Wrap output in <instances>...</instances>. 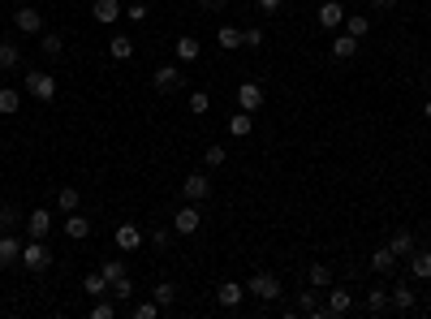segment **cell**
<instances>
[{"label":"cell","instance_id":"41","mask_svg":"<svg viewBox=\"0 0 431 319\" xmlns=\"http://www.w3.org/2000/svg\"><path fill=\"white\" fill-rule=\"evenodd\" d=\"M160 311H164V306H160V302H156V298H147V302H138V306H134V311H130V315H134V319H156V315H160Z\"/></svg>","mask_w":431,"mask_h":319},{"label":"cell","instance_id":"2","mask_svg":"<svg viewBox=\"0 0 431 319\" xmlns=\"http://www.w3.org/2000/svg\"><path fill=\"white\" fill-rule=\"evenodd\" d=\"M27 272H48L52 267V251H48V242L43 237H27L22 242V259H17Z\"/></svg>","mask_w":431,"mask_h":319},{"label":"cell","instance_id":"17","mask_svg":"<svg viewBox=\"0 0 431 319\" xmlns=\"http://www.w3.org/2000/svg\"><path fill=\"white\" fill-rule=\"evenodd\" d=\"M22 259V237L17 233H0V267H13Z\"/></svg>","mask_w":431,"mask_h":319},{"label":"cell","instance_id":"24","mask_svg":"<svg viewBox=\"0 0 431 319\" xmlns=\"http://www.w3.org/2000/svg\"><path fill=\"white\" fill-rule=\"evenodd\" d=\"M345 35L367 39V35H371V17H367V13H345Z\"/></svg>","mask_w":431,"mask_h":319},{"label":"cell","instance_id":"28","mask_svg":"<svg viewBox=\"0 0 431 319\" xmlns=\"http://www.w3.org/2000/svg\"><path fill=\"white\" fill-rule=\"evenodd\" d=\"M393 267H397V255H393L388 246L371 251V272H379V276H384V272H393Z\"/></svg>","mask_w":431,"mask_h":319},{"label":"cell","instance_id":"6","mask_svg":"<svg viewBox=\"0 0 431 319\" xmlns=\"http://www.w3.org/2000/svg\"><path fill=\"white\" fill-rule=\"evenodd\" d=\"M198 225H203V212H198L194 203H182V207H177V216H173V233L190 237V233H198Z\"/></svg>","mask_w":431,"mask_h":319},{"label":"cell","instance_id":"7","mask_svg":"<svg viewBox=\"0 0 431 319\" xmlns=\"http://www.w3.org/2000/svg\"><path fill=\"white\" fill-rule=\"evenodd\" d=\"M91 17L99 22V27H117V22L125 17V5L121 0H91Z\"/></svg>","mask_w":431,"mask_h":319},{"label":"cell","instance_id":"36","mask_svg":"<svg viewBox=\"0 0 431 319\" xmlns=\"http://www.w3.org/2000/svg\"><path fill=\"white\" fill-rule=\"evenodd\" d=\"M151 298H156L160 306H173V302H177V285H173V281H160L156 289H151Z\"/></svg>","mask_w":431,"mask_h":319},{"label":"cell","instance_id":"23","mask_svg":"<svg viewBox=\"0 0 431 319\" xmlns=\"http://www.w3.org/2000/svg\"><path fill=\"white\" fill-rule=\"evenodd\" d=\"M17 65H22V47L9 43V39H0V73H9V69H17Z\"/></svg>","mask_w":431,"mask_h":319},{"label":"cell","instance_id":"10","mask_svg":"<svg viewBox=\"0 0 431 319\" xmlns=\"http://www.w3.org/2000/svg\"><path fill=\"white\" fill-rule=\"evenodd\" d=\"M263 100H268V95H263L259 82H242V87H238V108H242V112H259Z\"/></svg>","mask_w":431,"mask_h":319},{"label":"cell","instance_id":"44","mask_svg":"<svg viewBox=\"0 0 431 319\" xmlns=\"http://www.w3.org/2000/svg\"><path fill=\"white\" fill-rule=\"evenodd\" d=\"M125 17H130L134 27H143V22H147V5H143V0H134V5H125Z\"/></svg>","mask_w":431,"mask_h":319},{"label":"cell","instance_id":"40","mask_svg":"<svg viewBox=\"0 0 431 319\" xmlns=\"http://www.w3.org/2000/svg\"><path fill=\"white\" fill-rule=\"evenodd\" d=\"M117 315V298L108 302V298H95V306H91V319H112Z\"/></svg>","mask_w":431,"mask_h":319},{"label":"cell","instance_id":"38","mask_svg":"<svg viewBox=\"0 0 431 319\" xmlns=\"http://www.w3.org/2000/svg\"><path fill=\"white\" fill-rule=\"evenodd\" d=\"M99 272H104V281L112 285L117 276H125V259H117V255H112V259H104V263H99Z\"/></svg>","mask_w":431,"mask_h":319},{"label":"cell","instance_id":"37","mask_svg":"<svg viewBox=\"0 0 431 319\" xmlns=\"http://www.w3.org/2000/svg\"><path fill=\"white\" fill-rule=\"evenodd\" d=\"M216 43L233 52V47H242V31H238V27H220V31H216Z\"/></svg>","mask_w":431,"mask_h":319},{"label":"cell","instance_id":"22","mask_svg":"<svg viewBox=\"0 0 431 319\" xmlns=\"http://www.w3.org/2000/svg\"><path fill=\"white\" fill-rule=\"evenodd\" d=\"M410 276H418V281H431V251H410Z\"/></svg>","mask_w":431,"mask_h":319},{"label":"cell","instance_id":"26","mask_svg":"<svg viewBox=\"0 0 431 319\" xmlns=\"http://www.w3.org/2000/svg\"><path fill=\"white\" fill-rule=\"evenodd\" d=\"M333 57L337 61H353V57H358V39H353V35H337L333 39Z\"/></svg>","mask_w":431,"mask_h":319},{"label":"cell","instance_id":"11","mask_svg":"<svg viewBox=\"0 0 431 319\" xmlns=\"http://www.w3.org/2000/svg\"><path fill=\"white\" fill-rule=\"evenodd\" d=\"M242 298H246V285H238V281H220V285H216V302H220L224 311H238Z\"/></svg>","mask_w":431,"mask_h":319},{"label":"cell","instance_id":"49","mask_svg":"<svg viewBox=\"0 0 431 319\" xmlns=\"http://www.w3.org/2000/svg\"><path fill=\"white\" fill-rule=\"evenodd\" d=\"M423 117H427V121H431V100H427V104H423Z\"/></svg>","mask_w":431,"mask_h":319},{"label":"cell","instance_id":"30","mask_svg":"<svg viewBox=\"0 0 431 319\" xmlns=\"http://www.w3.org/2000/svg\"><path fill=\"white\" fill-rule=\"evenodd\" d=\"M82 293H87V298H104V293H108L104 272H87V276H82Z\"/></svg>","mask_w":431,"mask_h":319},{"label":"cell","instance_id":"9","mask_svg":"<svg viewBox=\"0 0 431 319\" xmlns=\"http://www.w3.org/2000/svg\"><path fill=\"white\" fill-rule=\"evenodd\" d=\"M13 27H17L22 35H43V13L31 9V5H22V9L13 13Z\"/></svg>","mask_w":431,"mask_h":319},{"label":"cell","instance_id":"4","mask_svg":"<svg viewBox=\"0 0 431 319\" xmlns=\"http://www.w3.org/2000/svg\"><path fill=\"white\" fill-rule=\"evenodd\" d=\"M151 87H156L160 95H173V91L186 87V78H182V69H177V65H160L156 73H151Z\"/></svg>","mask_w":431,"mask_h":319},{"label":"cell","instance_id":"45","mask_svg":"<svg viewBox=\"0 0 431 319\" xmlns=\"http://www.w3.org/2000/svg\"><path fill=\"white\" fill-rule=\"evenodd\" d=\"M151 246H156V251H168V246H173V233H168V229H156V233H151Z\"/></svg>","mask_w":431,"mask_h":319},{"label":"cell","instance_id":"12","mask_svg":"<svg viewBox=\"0 0 431 319\" xmlns=\"http://www.w3.org/2000/svg\"><path fill=\"white\" fill-rule=\"evenodd\" d=\"M323 311H328V319H341V315H349V311H353V293H349V289H328V302H323Z\"/></svg>","mask_w":431,"mask_h":319},{"label":"cell","instance_id":"1","mask_svg":"<svg viewBox=\"0 0 431 319\" xmlns=\"http://www.w3.org/2000/svg\"><path fill=\"white\" fill-rule=\"evenodd\" d=\"M22 91H27L31 100H39V104H52L57 100V78L48 69H31L27 78H22Z\"/></svg>","mask_w":431,"mask_h":319},{"label":"cell","instance_id":"39","mask_svg":"<svg viewBox=\"0 0 431 319\" xmlns=\"http://www.w3.org/2000/svg\"><path fill=\"white\" fill-rule=\"evenodd\" d=\"M224 160H229V151H224V147H220V142H212V147H207V151H203V164H207V168H220Z\"/></svg>","mask_w":431,"mask_h":319},{"label":"cell","instance_id":"29","mask_svg":"<svg viewBox=\"0 0 431 319\" xmlns=\"http://www.w3.org/2000/svg\"><path fill=\"white\" fill-rule=\"evenodd\" d=\"M17 108H22V91L0 87V117H17Z\"/></svg>","mask_w":431,"mask_h":319},{"label":"cell","instance_id":"8","mask_svg":"<svg viewBox=\"0 0 431 319\" xmlns=\"http://www.w3.org/2000/svg\"><path fill=\"white\" fill-rule=\"evenodd\" d=\"M22 229H27V237H43V242H48V233H52V212H48V207H35V212H27V220H22Z\"/></svg>","mask_w":431,"mask_h":319},{"label":"cell","instance_id":"5","mask_svg":"<svg viewBox=\"0 0 431 319\" xmlns=\"http://www.w3.org/2000/svg\"><path fill=\"white\" fill-rule=\"evenodd\" d=\"M182 199H186V203L212 199V177H207V173H190V177L182 181Z\"/></svg>","mask_w":431,"mask_h":319},{"label":"cell","instance_id":"42","mask_svg":"<svg viewBox=\"0 0 431 319\" xmlns=\"http://www.w3.org/2000/svg\"><path fill=\"white\" fill-rule=\"evenodd\" d=\"M263 39H268L263 27H246V31H242V47H263Z\"/></svg>","mask_w":431,"mask_h":319},{"label":"cell","instance_id":"43","mask_svg":"<svg viewBox=\"0 0 431 319\" xmlns=\"http://www.w3.org/2000/svg\"><path fill=\"white\" fill-rule=\"evenodd\" d=\"M207 108H212V95H207V91H194V95H190V112H194V117H203Z\"/></svg>","mask_w":431,"mask_h":319},{"label":"cell","instance_id":"18","mask_svg":"<svg viewBox=\"0 0 431 319\" xmlns=\"http://www.w3.org/2000/svg\"><path fill=\"white\" fill-rule=\"evenodd\" d=\"M173 52H177V61H182V65H190V61H198V57H203V43H198L194 35H182Z\"/></svg>","mask_w":431,"mask_h":319},{"label":"cell","instance_id":"35","mask_svg":"<svg viewBox=\"0 0 431 319\" xmlns=\"http://www.w3.org/2000/svg\"><path fill=\"white\" fill-rule=\"evenodd\" d=\"M57 207L61 212H78V186H61L57 190Z\"/></svg>","mask_w":431,"mask_h":319},{"label":"cell","instance_id":"46","mask_svg":"<svg viewBox=\"0 0 431 319\" xmlns=\"http://www.w3.org/2000/svg\"><path fill=\"white\" fill-rule=\"evenodd\" d=\"M194 5H198L203 13H220L224 5H229V0H194Z\"/></svg>","mask_w":431,"mask_h":319},{"label":"cell","instance_id":"33","mask_svg":"<svg viewBox=\"0 0 431 319\" xmlns=\"http://www.w3.org/2000/svg\"><path fill=\"white\" fill-rule=\"evenodd\" d=\"M22 220H27V216H22L13 203H5V207H0V233H13V229L22 225Z\"/></svg>","mask_w":431,"mask_h":319},{"label":"cell","instance_id":"16","mask_svg":"<svg viewBox=\"0 0 431 319\" xmlns=\"http://www.w3.org/2000/svg\"><path fill=\"white\" fill-rule=\"evenodd\" d=\"M61 229H65L69 242H82V237H91V220H87L82 212H65V225H61Z\"/></svg>","mask_w":431,"mask_h":319},{"label":"cell","instance_id":"21","mask_svg":"<svg viewBox=\"0 0 431 319\" xmlns=\"http://www.w3.org/2000/svg\"><path fill=\"white\" fill-rule=\"evenodd\" d=\"M393 306V298H388V285H375V289H367V311L371 315H384Z\"/></svg>","mask_w":431,"mask_h":319},{"label":"cell","instance_id":"48","mask_svg":"<svg viewBox=\"0 0 431 319\" xmlns=\"http://www.w3.org/2000/svg\"><path fill=\"white\" fill-rule=\"evenodd\" d=\"M281 5H285V0H259V9H263V13H276Z\"/></svg>","mask_w":431,"mask_h":319},{"label":"cell","instance_id":"20","mask_svg":"<svg viewBox=\"0 0 431 319\" xmlns=\"http://www.w3.org/2000/svg\"><path fill=\"white\" fill-rule=\"evenodd\" d=\"M388 298H393V311H414V302H418V298H414V289L405 285V281L388 289Z\"/></svg>","mask_w":431,"mask_h":319},{"label":"cell","instance_id":"3","mask_svg":"<svg viewBox=\"0 0 431 319\" xmlns=\"http://www.w3.org/2000/svg\"><path fill=\"white\" fill-rule=\"evenodd\" d=\"M246 289H250V298H259V302H276V298L285 293V285H281V276H276V272H255Z\"/></svg>","mask_w":431,"mask_h":319},{"label":"cell","instance_id":"34","mask_svg":"<svg viewBox=\"0 0 431 319\" xmlns=\"http://www.w3.org/2000/svg\"><path fill=\"white\" fill-rule=\"evenodd\" d=\"M307 281H311L315 289H328V285H333V267H328V263H311V272H307Z\"/></svg>","mask_w":431,"mask_h":319},{"label":"cell","instance_id":"14","mask_svg":"<svg viewBox=\"0 0 431 319\" xmlns=\"http://www.w3.org/2000/svg\"><path fill=\"white\" fill-rule=\"evenodd\" d=\"M319 27L323 31L345 27V5H341V0H323V5H319Z\"/></svg>","mask_w":431,"mask_h":319},{"label":"cell","instance_id":"27","mask_svg":"<svg viewBox=\"0 0 431 319\" xmlns=\"http://www.w3.org/2000/svg\"><path fill=\"white\" fill-rule=\"evenodd\" d=\"M388 251H393V255H410V251H414V233H410V229H393Z\"/></svg>","mask_w":431,"mask_h":319},{"label":"cell","instance_id":"31","mask_svg":"<svg viewBox=\"0 0 431 319\" xmlns=\"http://www.w3.org/2000/svg\"><path fill=\"white\" fill-rule=\"evenodd\" d=\"M250 126H255V112H242V108H238V112L229 117V134H233V138H246Z\"/></svg>","mask_w":431,"mask_h":319},{"label":"cell","instance_id":"19","mask_svg":"<svg viewBox=\"0 0 431 319\" xmlns=\"http://www.w3.org/2000/svg\"><path fill=\"white\" fill-rule=\"evenodd\" d=\"M39 52H43L48 61H61V57H65V39H61L57 31H43V39H39Z\"/></svg>","mask_w":431,"mask_h":319},{"label":"cell","instance_id":"15","mask_svg":"<svg viewBox=\"0 0 431 319\" xmlns=\"http://www.w3.org/2000/svg\"><path fill=\"white\" fill-rule=\"evenodd\" d=\"M112 242H117V251H138V246H143V229H138V225H130V220H125V225H117Z\"/></svg>","mask_w":431,"mask_h":319},{"label":"cell","instance_id":"47","mask_svg":"<svg viewBox=\"0 0 431 319\" xmlns=\"http://www.w3.org/2000/svg\"><path fill=\"white\" fill-rule=\"evenodd\" d=\"M371 9L375 13H388V9H397V0H371Z\"/></svg>","mask_w":431,"mask_h":319},{"label":"cell","instance_id":"13","mask_svg":"<svg viewBox=\"0 0 431 319\" xmlns=\"http://www.w3.org/2000/svg\"><path fill=\"white\" fill-rule=\"evenodd\" d=\"M293 311H298V315H311V319H328V311L319 306V293H315V285H311V289H298V302H293Z\"/></svg>","mask_w":431,"mask_h":319},{"label":"cell","instance_id":"32","mask_svg":"<svg viewBox=\"0 0 431 319\" xmlns=\"http://www.w3.org/2000/svg\"><path fill=\"white\" fill-rule=\"evenodd\" d=\"M108 293H112L117 302H130V298H134V281H130V272H125V276H117V281L108 285Z\"/></svg>","mask_w":431,"mask_h":319},{"label":"cell","instance_id":"25","mask_svg":"<svg viewBox=\"0 0 431 319\" xmlns=\"http://www.w3.org/2000/svg\"><path fill=\"white\" fill-rule=\"evenodd\" d=\"M108 57H112V61H130V57H134V39H130V35H112V39H108Z\"/></svg>","mask_w":431,"mask_h":319}]
</instances>
